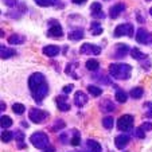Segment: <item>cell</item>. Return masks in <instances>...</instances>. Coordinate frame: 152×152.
<instances>
[{"mask_svg":"<svg viewBox=\"0 0 152 152\" xmlns=\"http://www.w3.org/2000/svg\"><path fill=\"white\" fill-rule=\"evenodd\" d=\"M132 72L131 65L126 63H112L109 66V73L116 80H128Z\"/></svg>","mask_w":152,"mask_h":152,"instance_id":"obj_1","label":"cell"},{"mask_svg":"<svg viewBox=\"0 0 152 152\" xmlns=\"http://www.w3.org/2000/svg\"><path fill=\"white\" fill-rule=\"evenodd\" d=\"M30 140H31V144L35 147V148H39V149H45L47 145H49V136H47L45 132L32 133Z\"/></svg>","mask_w":152,"mask_h":152,"instance_id":"obj_2","label":"cell"},{"mask_svg":"<svg viewBox=\"0 0 152 152\" xmlns=\"http://www.w3.org/2000/svg\"><path fill=\"white\" fill-rule=\"evenodd\" d=\"M43 83H46V80H45V75L42 73H34V74L30 75L28 78V88L31 90V93H34L37 89H39Z\"/></svg>","mask_w":152,"mask_h":152,"instance_id":"obj_3","label":"cell"},{"mask_svg":"<svg viewBox=\"0 0 152 152\" xmlns=\"http://www.w3.org/2000/svg\"><path fill=\"white\" fill-rule=\"evenodd\" d=\"M28 117H30V120H31L32 123L40 124V123H43V121L49 117V113L45 112V110H42V109H37V108H34V109L30 110Z\"/></svg>","mask_w":152,"mask_h":152,"instance_id":"obj_4","label":"cell"},{"mask_svg":"<svg viewBox=\"0 0 152 152\" xmlns=\"http://www.w3.org/2000/svg\"><path fill=\"white\" fill-rule=\"evenodd\" d=\"M115 35L116 38H120V37H124V35H126V37H131L132 38L133 35V26L131 23H124V24H118L117 27L115 28Z\"/></svg>","mask_w":152,"mask_h":152,"instance_id":"obj_5","label":"cell"},{"mask_svg":"<svg viewBox=\"0 0 152 152\" xmlns=\"http://www.w3.org/2000/svg\"><path fill=\"white\" fill-rule=\"evenodd\" d=\"M132 126H133V116H131V115H124L117 120V128L120 131L126 132Z\"/></svg>","mask_w":152,"mask_h":152,"instance_id":"obj_6","label":"cell"},{"mask_svg":"<svg viewBox=\"0 0 152 152\" xmlns=\"http://www.w3.org/2000/svg\"><path fill=\"white\" fill-rule=\"evenodd\" d=\"M47 35H49L50 38H61L63 35L61 24L57 23L55 20H51V22H50V27H49V30H47Z\"/></svg>","mask_w":152,"mask_h":152,"instance_id":"obj_7","label":"cell"},{"mask_svg":"<svg viewBox=\"0 0 152 152\" xmlns=\"http://www.w3.org/2000/svg\"><path fill=\"white\" fill-rule=\"evenodd\" d=\"M81 54H93V55H100L101 49L96 45H92V43H83L80 49Z\"/></svg>","mask_w":152,"mask_h":152,"instance_id":"obj_8","label":"cell"},{"mask_svg":"<svg viewBox=\"0 0 152 152\" xmlns=\"http://www.w3.org/2000/svg\"><path fill=\"white\" fill-rule=\"evenodd\" d=\"M136 40L139 43H144V45H149L152 42V35L149 34L147 30L139 28L137 32H136Z\"/></svg>","mask_w":152,"mask_h":152,"instance_id":"obj_9","label":"cell"},{"mask_svg":"<svg viewBox=\"0 0 152 152\" xmlns=\"http://www.w3.org/2000/svg\"><path fill=\"white\" fill-rule=\"evenodd\" d=\"M47 93H49V86H47V83H43L39 89H37L34 93H32V98H34L37 102H40L43 98L46 97Z\"/></svg>","mask_w":152,"mask_h":152,"instance_id":"obj_10","label":"cell"},{"mask_svg":"<svg viewBox=\"0 0 152 152\" xmlns=\"http://www.w3.org/2000/svg\"><path fill=\"white\" fill-rule=\"evenodd\" d=\"M129 140H131V137H129L128 135H120V136H117V137L115 139V145H116V148H118V149L125 148V147L128 145Z\"/></svg>","mask_w":152,"mask_h":152,"instance_id":"obj_11","label":"cell"},{"mask_svg":"<svg viewBox=\"0 0 152 152\" xmlns=\"http://www.w3.org/2000/svg\"><path fill=\"white\" fill-rule=\"evenodd\" d=\"M124 11H125V4L118 3V4H115V6L110 8L109 15L112 19H116V18H118V15H121V12H124Z\"/></svg>","mask_w":152,"mask_h":152,"instance_id":"obj_12","label":"cell"},{"mask_svg":"<svg viewBox=\"0 0 152 152\" xmlns=\"http://www.w3.org/2000/svg\"><path fill=\"white\" fill-rule=\"evenodd\" d=\"M86 102H88V96H86L83 92L78 90V92L75 93V96H74V104L81 108V106H83Z\"/></svg>","mask_w":152,"mask_h":152,"instance_id":"obj_13","label":"cell"},{"mask_svg":"<svg viewBox=\"0 0 152 152\" xmlns=\"http://www.w3.org/2000/svg\"><path fill=\"white\" fill-rule=\"evenodd\" d=\"M57 105H58V108H59V110H62V112H67V110L70 109V105H69V102H67V97H65V96H58Z\"/></svg>","mask_w":152,"mask_h":152,"instance_id":"obj_14","label":"cell"},{"mask_svg":"<svg viewBox=\"0 0 152 152\" xmlns=\"http://www.w3.org/2000/svg\"><path fill=\"white\" fill-rule=\"evenodd\" d=\"M90 11H92V15L94 18H101L102 19L105 15H104V12H102V7H101V4L100 3H92V6H90Z\"/></svg>","mask_w":152,"mask_h":152,"instance_id":"obj_15","label":"cell"},{"mask_svg":"<svg viewBox=\"0 0 152 152\" xmlns=\"http://www.w3.org/2000/svg\"><path fill=\"white\" fill-rule=\"evenodd\" d=\"M43 54L47 55V57H55V55L59 54V47L54 46V45H49V46L43 47Z\"/></svg>","mask_w":152,"mask_h":152,"instance_id":"obj_16","label":"cell"},{"mask_svg":"<svg viewBox=\"0 0 152 152\" xmlns=\"http://www.w3.org/2000/svg\"><path fill=\"white\" fill-rule=\"evenodd\" d=\"M128 51H129V49L126 45H117V46H116V51H115V57L123 58L128 54Z\"/></svg>","mask_w":152,"mask_h":152,"instance_id":"obj_17","label":"cell"},{"mask_svg":"<svg viewBox=\"0 0 152 152\" xmlns=\"http://www.w3.org/2000/svg\"><path fill=\"white\" fill-rule=\"evenodd\" d=\"M86 144H88L89 151H92V152H102V148H101L100 143H97L96 140H88L86 141Z\"/></svg>","mask_w":152,"mask_h":152,"instance_id":"obj_18","label":"cell"},{"mask_svg":"<svg viewBox=\"0 0 152 152\" xmlns=\"http://www.w3.org/2000/svg\"><path fill=\"white\" fill-rule=\"evenodd\" d=\"M144 93V89L141 88V86H136V88H133L132 90H131V97L135 98V100H139V98L143 96Z\"/></svg>","mask_w":152,"mask_h":152,"instance_id":"obj_19","label":"cell"},{"mask_svg":"<svg viewBox=\"0 0 152 152\" xmlns=\"http://www.w3.org/2000/svg\"><path fill=\"white\" fill-rule=\"evenodd\" d=\"M0 53H1V59H7V58L12 57V55L15 54V50L7 49L6 46H1V49H0Z\"/></svg>","mask_w":152,"mask_h":152,"instance_id":"obj_20","label":"cell"},{"mask_svg":"<svg viewBox=\"0 0 152 152\" xmlns=\"http://www.w3.org/2000/svg\"><path fill=\"white\" fill-rule=\"evenodd\" d=\"M100 67V62L97 59H89L86 62V69L92 70V72H96V70Z\"/></svg>","mask_w":152,"mask_h":152,"instance_id":"obj_21","label":"cell"},{"mask_svg":"<svg viewBox=\"0 0 152 152\" xmlns=\"http://www.w3.org/2000/svg\"><path fill=\"white\" fill-rule=\"evenodd\" d=\"M90 31H92L93 35H100V34H102V27L100 26L98 22H92V24H90Z\"/></svg>","mask_w":152,"mask_h":152,"instance_id":"obj_22","label":"cell"},{"mask_svg":"<svg viewBox=\"0 0 152 152\" xmlns=\"http://www.w3.org/2000/svg\"><path fill=\"white\" fill-rule=\"evenodd\" d=\"M69 38L72 40H80V39H82L83 38V31L82 30H74V31H72L69 34Z\"/></svg>","mask_w":152,"mask_h":152,"instance_id":"obj_23","label":"cell"},{"mask_svg":"<svg viewBox=\"0 0 152 152\" xmlns=\"http://www.w3.org/2000/svg\"><path fill=\"white\" fill-rule=\"evenodd\" d=\"M8 42L11 43V45H20V43H23L24 42V38L23 37H20V35H11V37L8 38Z\"/></svg>","mask_w":152,"mask_h":152,"instance_id":"obj_24","label":"cell"},{"mask_svg":"<svg viewBox=\"0 0 152 152\" xmlns=\"http://www.w3.org/2000/svg\"><path fill=\"white\" fill-rule=\"evenodd\" d=\"M131 55H132V58H135V59H137V61L144 59V58H145V54H143L137 47H133V49L131 50Z\"/></svg>","mask_w":152,"mask_h":152,"instance_id":"obj_25","label":"cell"},{"mask_svg":"<svg viewBox=\"0 0 152 152\" xmlns=\"http://www.w3.org/2000/svg\"><path fill=\"white\" fill-rule=\"evenodd\" d=\"M88 90H89V93L92 96H94V97H98V96L102 94V89H100L98 86H94V85H89L88 86Z\"/></svg>","mask_w":152,"mask_h":152,"instance_id":"obj_26","label":"cell"},{"mask_svg":"<svg viewBox=\"0 0 152 152\" xmlns=\"http://www.w3.org/2000/svg\"><path fill=\"white\" fill-rule=\"evenodd\" d=\"M35 1H37V4L40 7H50V6L57 4L59 0H35Z\"/></svg>","mask_w":152,"mask_h":152,"instance_id":"obj_27","label":"cell"},{"mask_svg":"<svg viewBox=\"0 0 152 152\" xmlns=\"http://www.w3.org/2000/svg\"><path fill=\"white\" fill-rule=\"evenodd\" d=\"M116 101H118V102H121V104H124L126 101V93L124 92V90H120V89H117L116 90Z\"/></svg>","mask_w":152,"mask_h":152,"instance_id":"obj_28","label":"cell"},{"mask_svg":"<svg viewBox=\"0 0 152 152\" xmlns=\"http://www.w3.org/2000/svg\"><path fill=\"white\" fill-rule=\"evenodd\" d=\"M12 137H14V133H12L11 131H3V132H1V141H4V143L11 141Z\"/></svg>","mask_w":152,"mask_h":152,"instance_id":"obj_29","label":"cell"},{"mask_svg":"<svg viewBox=\"0 0 152 152\" xmlns=\"http://www.w3.org/2000/svg\"><path fill=\"white\" fill-rule=\"evenodd\" d=\"M12 125V118L8 116H1V128L7 129Z\"/></svg>","mask_w":152,"mask_h":152,"instance_id":"obj_30","label":"cell"},{"mask_svg":"<svg viewBox=\"0 0 152 152\" xmlns=\"http://www.w3.org/2000/svg\"><path fill=\"white\" fill-rule=\"evenodd\" d=\"M113 117H110V116H106V117H104L102 120V125L105 126L106 129H112L113 128Z\"/></svg>","mask_w":152,"mask_h":152,"instance_id":"obj_31","label":"cell"},{"mask_svg":"<svg viewBox=\"0 0 152 152\" xmlns=\"http://www.w3.org/2000/svg\"><path fill=\"white\" fill-rule=\"evenodd\" d=\"M24 105L23 104H14L12 105V110H14V113H16V115H22V113L24 112Z\"/></svg>","mask_w":152,"mask_h":152,"instance_id":"obj_32","label":"cell"},{"mask_svg":"<svg viewBox=\"0 0 152 152\" xmlns=\"http://www.w3.org/2000/svg\"><path fill=\"white\" fill-rule=\"evenodd\" d=\"M65 128V123H63L62 120H58V123H55L54 125H53L51 131H54V132H57V131H61V129Z\"/></svg>","mask_w":152,"mask_h":152,"instance_id":"obj_33","label":"cell"},{"mask_svg":"<svg viewBox=\"0 0 152 152\" xmlns=\"http://www.w3.org/2000/svg\"><path fill=\"white\" fill-rule=\"evenodd\" d=\"M72 145H74V147H77V145H80V143H81V139H80V135H77V132H75V135H74V137L72 139Z\"/></svg>","mask_w":152,"mask_h":152,"instance_id":"obj_34","label":"cell"},{"mask_svg":"<svg viewBox=\"0 0 152 152\" xmlns=\"http://www.w3.org/2000/svg\"><path fill=\"white\" fill-rule=\"evenodd\" d=\"M136 136H137L139 139H144V137H145V132H144V129L141 128V126H139V128L136 129Z\"/></svg>","mask_w":152,"mask_h":152,"instance_id":"obj_35","label":"cell"},{"mask_svg":"<svg viewBox=\"0 0 152 152\" xmlns=\"http://www.w3.org/2000/svg\"><path fill=\"white\" fill-rule=\"evenodd\" d=\"M145 106H147L145 116L147 117H152V102H145Z\"/></svg>","mask_w":152,"mask_h":152,"instance_id":"obj_36","label":"cell"},{"mask_svg":"<svg viewBox=\"0 0 152 152\" xmlns=\"http://www.w3.org/2000/svg\"><path fill=\"white\" fill-rule=\"evenodd\" d=\"M140 126L144 131H152V123H143Z\"/></svg>","mask_w":152,"mask_h":152,"instance_id":"obj_37","label":"cell"},{"mask_svg":"<svg viewBox=\"0 0 152 152\" xmlns=\"http://www.w3.org/2000/svg\"><path fill=\"white\" fill-rule=\"evenodd\" d=\"M18 3V0H4V4L8 7H14Z\"/></svg>","mask_w":152,"mask_h":152,"instance_id":"obj_38","label":"cell"},{"mask_svg":"<svg viewBox=\"0 0 152 152\" xmlns=\"http://www.w3.org/2000/svg\"><path fill=\"white\" fill-rule=\"evenodd\" d=\"M72 90H73V85H66L63 88V93H67V94H69Z\"/></svg>","mask_w":152,"mask_h":152,"instance_id":"obj_39","label":"cell"},{"mask_svg":"<svg viewBox=\"0 0 152 152\" xmlns=\"http://www.w3.org/2000/svg\"><path fill=\"white\" fill-rule=\"evenodd\" d=\"M86 0H73V3H75V4H83Z\"/></svg>","mask_w":152,"mask_h":152,"instance_id":"obj_40","label":"cell"},{"mask_svg":"<svg viewBox=\"0 0 152 152\" xmlns=\"http://www.w3.org/2000/svg\"><path fill=\"white\" fill-rule=\"evenodd\" d=\"M45 149H46L45 152H54V148H53V147H47V148H45Z\"/></svg>","mask_w":152,"mask_h":152,"instance_id":"obj_41","label":"cell"},{"mask_svg":"<svg viewBox=\"0 0 152 152\" xmlns=\"http://www.w3.org/2000/svg\"><path fill=\"white\" fill-rule=\"evenodd\" d=\"M0 109H1V110H4V109H6V104H4L3 101H1V104H0Z\"/></svg>","mask_w":152,"mask_h":152,"instance_id":"obj_42","label":"cell"},{"mask_svg":"<svg viewBox=\"0 0 152 152\" xmlns=\"http://www.w3.org/2000/svg\"><path fill=\"white\" fill-rule=\"evenodd\" d=\"M149 14H151V16H152V8H151V10H149Z\"/></svg>","mask_w":152,"mask_h":152,"instance_id":"obj_43","label":"cell"},{"mask_svg":"<svg viewBox=\"0 0 152 152\" xmlns=\"http://www.w3.org/2000/svg\"><path fill=\"white\" fill-rule=\"evenodd\" d=\"M147 1H151V0H147Z\"/></svg>","mask_w":152,"mask_h":152,"instance_id":"obj_44","label":"cell"}]
</instances>
